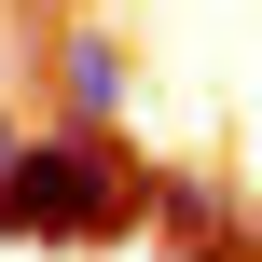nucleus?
<instances>
[{
  "label": "nucleus",
  "mask_w": 262,
  "mask_h": 262,
  "mask_svg": "<svg viewBox=\"0 0 262 262\" xmlns=\"http://www.w3.org/2000/svg\"><path fill=\"white\" fill-rule=\"evenodd\" d=\"M152 207V166L111 138V124H0V235L14 249H111L124 221Z\"/></svg>",
  "instance_id": "obj_1"
},
{
  "label": "nucleus",
  "mask_w": 262,
  "mask_h": 262,
  "mask_svg": "<svg viewBox=\"0 0 262 262\" xmlns=\"http://www.w3.org/2000/svg\"><path fill=\"white\" fill-rule=\"evenodd\" d=\"M152 235L180 262H262V207L221 180V166H152V207H138Z\"/></svg>",
  "instance_id": "obj_2"
},
{
  "label": "nucleus",
  "mask_w": 262,
  "mask_h": 262,
  "mask_svg": "<svg viewBox=\"0 0 262 262\" xmlns=\"http://www.w3.org/2000/svg\"><path fill=\"white\" fill-rule=\"evenodd\" d=\"M124 97H138V55L111 28H55V111L69 124H124Z\"/></svg>",
  "instance_id": "obj_3"
}]
</instances>
